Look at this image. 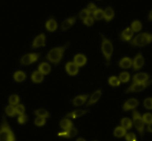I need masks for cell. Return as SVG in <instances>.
Instances as JSON below:
<instances>
[{"label": "cell", "instance_id": "f6af8a7d", "mask_svg": "<svg viewBox=\"0 0 152 141\" xmlns=\"http://www.w3.org/2000/svg\"><path fill=\"white\" fill-rule=\"evenodd\" d=\"M148 131H149V132H152V123L148 124Z\"/></svg>", "mask_w": 152, "mask_h": 141}, {"label": "cell", "instance_id": "4316f807", "mask_svg": "<svg viewBox=\"0 0 152 141\" xmlns=\"http://www.w3.org/2000/svg\"><path fill=\"white\" fill-rule=\"evenodd\" d=\"M126 134V130L122 126H118L114 131V135L117 137H123Z\"/></svg>", "mask_w": 152, "mask_h": 141}, {"label": "cell", "instance_id": "52a82bcc", "mask_svg": "<svg viewBox=\"0 0 152 141\" xmlns=\"http://www.w3.org/2000/svg\"><path fill=\"white\" fill-rule=\"evenodd\" d=\"M39 53H31L25 55L20 60V63L22 65H29L32 63L36 62L39 58Z\"/></svg>", "mask_w": 152, "mask_h": 141}, {"label": "cell", "instance_id": "bcb514c9", "mask_svg": "<svg viewBox=\"0 0 152 141\" xmlns=\"http://www.w3.org/2000/svg\"><path fill=\"white\" fill-rule=\"evenodd\" d=\"M152 11H150L149 13V15H148V18H149V20L151 21L152 20Z\"/></svg>", "mask_w": 152, "mask_h": 141}, {"label": "cell", "instance_id": "603a6c76", "mask_svg": "<svg viewBox=\"0 0 152 141\" xmlns=\"http://www.w3.org/2000/svg\"><path fill=\"white\" fill-rule=\"evenodd\" d=\"M88 112V111L86 110H76L74 111L71 112V113L68 114L66 115V117H71L73 119H76L77 117H80L83 116L86 114H87Z\"/></svg>", "mask_w": 152, "mask_h": 141}, {"label": "cell", "instance_id": "30bf717a", "mask_svg": "<svg viewBox=\"0 0 152 141\" xmlns=\"http://www.w3.org/2000/svg\"><path fill=\"white\" fill-rule=\"evenodd\" d=\"M45 46V34H41L34 39V43L32 44V48L36 49V48Z\"/></svg>", "mask_w": 152, "mask_h": 141}, {"label": "cell", "instance_id": "8d00e7d4", "mask_svg": "<svg viewBox=\"0 0 152 141\" xmlns=\"http://www.w3.org/2000/svg\"><path fill=\"white\" fill-rule=\"evenodd\" d=\"M15 111H16V114L19 115H22L25 113V106L22 104H19V105H16V107H15Z\"/></svg>", "mask_w": 152, "mask_h": 141}, {"label": "cell", "instance_id": "e575fe53", "mask_svg": "<svg viewBox=\"0 0 152 141\" xmlns=\"http://www.w3.org/2000/svg\"><path fill=\"white\" fill-rule=\"evenodd\" d=\"M5 112L9 117H14L16 114V111H15V107L13 105H8L6 107Z\"/></svg>", "mask_w": 152, "mask_h": 141}, {"label": "cell", "instance_id": "d6986e66", "mask_svg": "<svg viewBox=\"0 0 152 141\" xmlns=\"http://www.w3.org/2000/svg\"><path fill=\"white\" fill-rule=\"evenodd\" d=\"M50 70H51V67H50V64L48 63L43 62L39 66V72H40L43 76L49 74Z\"/></svg>", "mask_w": 152, "mask_h": 141}, {"label": "cell", "instance_id": "d4e9b609", "mask_svg": "<svg viewBox=\"0 0 152 141\" xmlns=\"http://www.w3.org/2000/svg\"><path fill=\"white\" fill-rule=\"evenodd\" d=\"M60 127L65 131L70 129L73 127V123L69 119H64L61 120L60 122Z\"/></svg>", "mask_w": 152, "mask_h": 141}, {"label": "cell", "instance_id": "ba28073f", "mask_svg": "<svg viewBox=\"0 0 152 141\" xmlns=\"http://www.w3.org/2000/svg\"><path fill=\"white\" fill-rule=\"evenodd\" d=\"M144 63H145V60H144L143 56H142L141 53H138L134 58V60L132 61V66H133L134 71L140 70L143 67Z\"/></svg>", "mask_w": 152, "mask_h": 141}, {"label": "cell", "instance_id": "ee69618b", "mask_svg": "<svg viewBox=\"0 0 152 141\" xmlns=\"http://www.w3.org/2000/svg\"><path fill=\"white\" fill-rule=\"evenodd\" d=\"M96 9H97V7H96L94 3H90V4L88 5V7H87V10H88L89 13H92V14L94 13V11L96 10Z\"/></svg>", "mask_w": 152, "mask_h": 141}, {"label": "cell", "instance_id": "484cf974", "mask_svg": "<svg viewBox=\"0 0 152 141\" xmlns=\"http://www.w3.org/2000/svg\"><path fill=\"white\" fill-rule=\"evenodd\" d=\"M13 79L16 82H22L26 79V75L22 71H17L13 75Z\"/></svg>", "mask_w": 152, "mask_h": 141}, {"label": "cell", "instance_id": "ffe728a7", "mask_svg": "<svg viewBox=\"0 0 152 141\" xmlns=\"http://www.w3.org/2000/svg\"><path fill=\"white\" fill-rule=\"evenodd\" d=\"M45 27L48 31H54L57 28V22L53 18H50L46 22Z\"/></svg>", "mask_w": 152, "mask_h": 141}, {"label": "cell", "instance_id": "5bb4252c", "mask_svg": "<svg viewBox=\"0 0 152 141\" xmlns=\"http://www.w3.org/2000/svg\"><path fill=\"white\" fill-rule=\"evenodd\" d=\"M101 95H102V91H101V90H98V91H95L93 94V95L91 96L90 99L88 100L87 104H86V107H88V106L92 105L97 102V101L99 99V98H100Z\"/></svg>", "mask_w": 152, "mask_h": 141}, {"label": "cell", "instance_id": "7402d4cb", "mask_svg": "<svg viewBox=\"0 0 152 141\" xmlns=\"http://www.w3.org/2000/svg\"><path fill=\"white\" fill-rule=\"evenodd\" d=\"M114 11L111 7H108L105 8L104 11V18H105L106 22H109L114 18Z\"/></svg>", "mask_w": 152, "mask_h": 141}, {"label": "cell", "instance_id": "60d3db41", "mask_svg": "<svg viewBox=\"0 0 152 141\" xmlns=\"http://www.w3.org/2000/svg\"><path fill=\"white\" fill-rule=\"evenodd\" d=\"M126 141H137V137L134 133H129L126 135Z\"/></svg>", "mask_w": 152, "mask_h": 141}, {"label": "cell", "instance_id": "74e56055", "mask_svg": "<svg viewBox=\"0 0 152 141\" xmlns=\"http://www.w3.org/2000/svg\"><path fill=\"white\" fill-rule=\"evenodd\" d=\"M90 14L91 13H89V11L87 10V9H83V10L79 13V16H80V18L82 19V20L84 21L86 18L90 16Z\"/></svg>", "mask_w": 152, "mask_h": 141}, {"label": "cell", "instance_id": "f35d334b", "mask_svg": "<svg viewBox=\"0 0 152 141\" xmlns=\"http://www.w3.org/2000/svg\"><path fill=\"white\" fill-rule=\"evenodd\" d=\"M45 119L43 117H37L35 119V120H34V123L37 126H42V125L45 124Z\"/></svg>", "mask_w": 152, "mask_h": 141}, {"label": "cell", "instance_id": "836d02e7", "mask_svg": "<svg viewBox=\"0 0 152 141\" xmlns=\"http://www.w3.org/2000/svg\"><path fill=\"white\" fill-rule=\"evenodd\" d=\"M9 102L10 105H16L19 102V97L16 94L11 95L9 98Z\"/></svg>", "mask_w": 152, "mask_h": 141}, {"label": "cell", "instance_id": "d590c367", "mask_svg": "<svg viewBox=\"0 0 152 141\" xmlns=\"http://www.w3.org/2000/svg\"><path fill=\"white\" fill-rule=\"evenodd\" d=\"M142 119L144 123H146V124L152 123V115L150 113L145 114L142 117Z\"/></svg>", "mask_w": 152, "mask_h": 141}, {"label": "cell", "instance_id": "9c48e42d", "mask_svg": "<svg viewBox=\"0 0 152 141\" xmlns=\"http://www.w3.org/2000/svg\"><path fill=\"white\" fill-rule=\"evenodd\" d=\"M138 105H139V102H138L137 99H130L128 101H126L123 105V111H128L129 110L134 109L135 108L137 107Z\"/></svg>", "mask_w": 152, "mask_h": 141}, {"label": "cell", "instance_id": "44dd1931", "mask_svg": "<svg viewBox=\"0 0 152 141\" xmlns=\"http://www.w3.org/2000/svg\"><path fill=\"white\" fill-rule=\"evenodd\" d=\"M119 65L123 69L131 68L132 67V60L131 58L126 57V58L120 60V63H119Z\"/></svg>", "mask_w": 152, "mask_h": 141}, {"label": "cell", "instance_id": "7c38bea8", "mask_svg": "<svg viewBox=\"0 0 152 141\" xmlns=\"http://www.w3.org/2000/svg\"><path fill=\"white\" fill-rule=\"evenodd\" d=\"M65 70L70 76H76L79 72V67L74 62H68L65 65Z\"/></svg>", "mask_w": 152, "mask_h": 141}, {"label": "cell", "instance_id": "9a60e30c", "mask_svg": "<svg viewBox=\"0 0 152 141\" xmlns=\"http://www.w3.org/2000/svg\"><path fill=\"white\" fill-rule=\"evenodd\" d=\"M76 20H77L76 16L70 17L68 18V19H66L65 20H64L63 22L62 23V25H61V28H62V31H66L68 28H71V27L75 23Z\"/></svg>", "mask_w": 152, "mask_h": 141}, {"label": "cell", "instance_id": "3957f363", "mask_svg": "<svg viewBox=\"0 0 152 141\" xmlns=\"http://www.w3.org/2000/svg\"><path fill=\"white\" fill-rule=\"evenodd\" d=\"M102 37V51L106 60V65L108 66L111 62V58L113 53V45L111 40L105 38L102 34H101Z\"/></svg>", "mask_w": 152, "mask_h": 141}, {"label": "cell", "instance_id": "7bdbcfd3", "mask_svg": "<svg viewBox=\"0 0 152 141\" xmlns=\"http://www.w3.org/2000/svg\"><path fill=\"white\" fill-rule=\"evenodd\" d=\"M28 121V116L25 115V114L22 115H19V117H18V122L20 124H24Z\"/></svg>", "mask_w": 152, "mask_h": 141}, {"label": "cell", "instance_id": "f1b7e54d", "mask_svg": "<svg viewBox=\"0 0 152 141\" xmlns=\"http://www.w3.org/2000/svg\"><path fill=\"white\" fill-rule=\"evenodd\" d=\"M121 125L123 128H124L125 129H130V128H132V120H131L129 118H123V119L121 120Z\"/></svg>", "mask_w": 152, "mask_h": 141}, {"label": "cell", "instance_id": "83f0119b", "mask_svg": "<svg viewBox=\"0 0 152 141\" xmlns=\"http://www.w3.org/2000/svg\"><path fill=\"white\" fill-rule=\"evenodd\" d=\"M34 114L37 117H39L45 118V119L50 117L49 113L47 111L45 110V109H38V110H36L34 111Z\"/></svg>", "mask_w": 152, "mask_h": 141}, {"label": "cell", "instance_id": "277c9868", "mask_svg": "<svg viewBox=\"0 0 152 141\" xmlns=\"http://www.w3.org/2000/svg\"><path fill=\"white\" fill-rule=\"evenodd\" d=\"M152 40V35L149 33H142L136 36L130 41V43L133 46H142L149 44Z\"/></svg>", "mask_w": 152, "mask_h": 141}, {"label": "cell", "instance_id": "4dcf8cb0", "mask_svg": "<svg viewBox=\"0 0 152 141\" xmlns=\"http://www.w3.org/2000/svg\"><path fill=\"white\" fill-rule=\"evenodd\" d=\"M118 79L120 82L126 83V82H129V79H130V74H129V73H127V72H123V73H120Z\"/></svg>", "mask_w": 152, "mask_h": 141}, {"label": "cell", "instance_id": "f546056e", "mask_svg": "<svg viewBox=\"0 0 152 141\" xmlns=\"http://www.w3.org/2000/svg\"><path fill=\"white\" fill-rule=\"evenodd\" d=\"M142 23H141L139 20H134L132 23L131 29H132L134 32H139V31L142 29Z\"/></svg>", "mask_w": 152, "mask_h": 141}, {"label": "cell", "instance_id": "6da1fadb", "mask_svg": "<svg viewBox=\"0 0 152 141\" xmlns=\"http://www.w3.org/2000/svg\"><path fill=\"white\" fill-rule=\"evenodd\" d=\"M70 45V43H67L65 46H60V47H56L52 49L50 52L48 53L47 56H46V59L48 61H50L52 64H54L55 65L59 64L61 61L64 52H65V49L68 48V46Z\"/></svg>", "mask_w": 152, "mask_h": 141}, {"label": "cell", "instance_id": "e0dca14e", "mask_svg": "<svg viewBox=\"0 0 152 141\" xmlns=\"http://www.w3.org/2000/svg\"><path fill=\"white\" fill-rule=\"evenodd\" d=\"M88 98V94L87 95H81L75 97L74 99H72V102L74 105L75 106H81L87 101Z\"/></svg>", "mask_w": 152, "mask_h": 141}, {"label": "cell", "instance_id": "7a4b0ae2", "mask_svg": "<svg viewBox=\"0 0 152 141\" xmlns=\"http://www.w3.org/2000/svg\"><path fill=\"white\" fill-rule=\"evenodd\" d=\"M0 141H16L14 134L4 117L0 125Z\"/></svg>", "mask_w": 152, "mask_h": 141}, {"label": "cell", "instance_id": "8992f818", "mask_svg": "<svg viewBox=\"0 0 152 141\" xmlns=\"http://www.w3.org/2000/svg\"><path fill=\"white\" fill-rule=\"evenodd\" d=\"M151 84V81H148L144 83H134V82L126 91V93H137L140 92L147 88Z\"/></svg>", "mask_w": 152, "mask_h": 141}, {"label": "cell", "instance_id": "8fae6325", "mask_svg": "<svg viewBox=\"0 0 152 141\" xmlns=\"http://www.w3.org/2000/svg\"><path fill=\"white\" fill-rule=\"evenodd\" d=\"M149 79V75L145 73H137L134 75L133 78V81L134 83H144L148 82Z\"/></svg>", "mask_w": 152, "mask_h": 141}, {"label": "cell", "instance_id": "ac0fdd59", "mask_svg": "<svg viewBox=\"0 0 152 141\" xmlns=\"http://www.w3.org/2000/svg\"><path fill=\"white\" fill-rule=\"evenodd\" d=\"M134 36V31L131 28H126L121 34V39L124 41H130Z\"/></svg>", "mask_w": 152, "mask_h": 141}, {"label": "cell", "instance_id": "b9f144b4", "mask_svg": "<svg viewBox=\"0 0 152 141\" xmlns=\"http://www.w3.org/2000/svg\"><path fill=\"white\" fill-rule=\"evenodd\" d=\"M94 18L91 16H88V18H86V19L83 21L85 25H86L87 26H91L94 24Z\"/></svg>", "mask_w": 152, "mask_h": 141}, {"label": "cell", "instance_id": "4fadbf2b", "mask_svg": "<svg viewBox=\"0 0 152 141\" xmlns=\"http://www.w3.org/2000/svg\"><path fill=\"white\" fill-rule=\"evenodd\" d=\"M77 133H78V131H77V128L72 127V128L67 130V131H63V132H59L58 134V136L59 137H65V138H72V137H75L77 135Z\"/></svg>", "mask_w": 152, "mask_h": 141}, {"label": "cell", "instance_id": "7dc6e473", "mask_svg": "<svg viewBox=\"0 0 152 141\" xmlns=\"http://www.w3.org/2000/svg\"><path fill=\"white\" fill-rule=\"evenodd\" d=\"M77 141H86V140L83 138H79V139H77Z\"/></svg>", "mask_w": 152, "mask_h": 141}, {"label": "cell", "instance_id": "d6a6232c", "mask_svg": "<svg viewBox=\"0 0 152 141\" xmlns=\"http://www.w3.org/2000/svg\"><path fill=\"white\" fill-rule=\"evenodd\" d=\"M108 83L111 86L113 87H117L120 85V82L119 80V79L116 76H111L108 79Z\"/></svg>", "mask_w": 152, "mask_h": 141}, {"label": "cell", "instance_id": "cb8c5ba5", "mask_svg": "<svg viewBox=\"0 0 152 141\" xmlns=\"http://www.w3.org/2000/svg\"><path fill=\"white\" fill-rule=\"evenodd\" d=\"M31 79L34 83H41L44 80V76L39 71H34L31 75Z\"/></svg>", "mask_w": 152, "mask_h": 141}, {"label": "cell", "instance_id": "ab89813d", "mask_svg": "<svg viewBox=\"0 0 152 141\" xmlns=\"http://www.w3.org/2000/svg\"><path fill=\"white\" fill-rule=\"evenodd\" d=\"M144 106L145 108L148 109V110H151L152 109V99L151 98H147L145 99L144 101Z\"/></svg>", "mask_w": 152, "mask_h": 141}, {"label": "cell", "instance_id": "5b68a950", "mask_svg": "<svg viewBox=\"0 0 152 141\" xmlns=\"http://www.w3.org/2000/svg\"><path fill=\"white\" fill-rule=\"evenodd\" d=\"M133 121L134 126L138 132L141 134V136L144 135V129H145V123L143 122L142 119V117L140 114L137 111H133Z\"/></svg>", "mask_w": 152, "mask_h": 141}, {"label": "cell", "instance_id": "2e32d148", "mask_svg": "<svg viewBox=\"0 0 152 141\" xmlns=\"http://www.w3.org/2000/svg\"><path fill=\"white\" fill-rule=\"evenodd\" d=\"M74 64L77 66V67H83L87 62V58L84 55H82V54H78V55H75L74 57Z\"/></svg>", "mask_w": 152, "mask_h": 141}, {"label": "cell", "instance_id": "1f68e13d", "mask_svg": "<svg viewBox=\"0 0 152 141\" xmlns=\"http://www.w3.org/2000/svg\"><path fill=\"white\" fill-rule=\"evenodd\" d=\"M93 16L94 17V19H96V20H101V19H102L104 18V11L102 9L97 8L95 10L94 13H93Z\"/></svg>", "mask_w": 152, "mask_h": 141}]
</instances>
